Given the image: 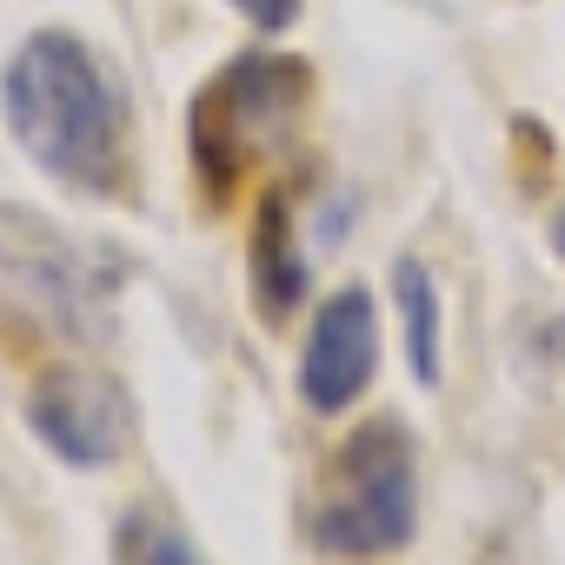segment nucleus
<instances>
[{"label": "nucleus", "instance_id": "11", "mask_svg": "<svg viewBox=\"0 0 565 565\" xmlns=\"http://www.w3.org/2000/svg\"><path fill=\"white\" fill-rule=\"evenodd\" d=\"M558 347H565V320H558Z\"/></svg>", "mask_w": 565, "mask_h": 565}, {"label": "nucleus", "instance_id": "4", "mask_svg": "<svg viewBox=\"0 0 565 565\" xmlns=\"http://www.w3.org/2000/svg\"><path fill=\"white\" fill-rule=\"evenodd\" d=\"M28 426L74 472H100L134 446V406L100 366H47L28 386Z\"/></svg>", "mask_w": 565, "mask_h": 565}, {"label": "nucleus", "instance_id": "3", "mask_svg": "<svg viewBox=\"0 0 565 565\" xmlns=\"http://www.w3.org/2000/svg\"><path fill=\"white\" fill-rule=\"evenodd\" d=\"M307 94H313L307 61L266 54V47L226 61V67L193 94L186 147H193V173L206 180L213 200H226L233 180L246 173V160H253L266 140H279V134L294 127V114L307 107Z\"/></svg>", "mask_w": 565, "mask_h": 565}, {"label": "nucleus", "instance_id": "1", "mask_svg": "<svg viewBox=\"0 0 565 565\" xmlns=\"http://www.w3.org/2000/svg\"><path fill=\"white\" fill-rule=\"evenodd\" d=\"M0 114L21 153L81 193L120 186V94L87 41L47 28L0 74Z\"/></svg>", "mask_w": 565, "mask_h": 565}, {"label": "nucleus", "instance_id": "9", "mask_svg": "<svg viewBox=\"0 0 565 565\" xmlns=\"http://www.w3.org/2000/svg\"><path fill=\"white\" fill-rule=\"evenodd\" d=\"M226 8H233L239 21H253L259 34H287V28L300 21V0H226Z\"/></svg>", "mask_w": 565, "mask_h": 565}, {"label": "nucleus", "instance_id": "10", "mask_svg": "<svg viewBox=\"0 0 565 565\" xmlns=\"http://www.w3.org/2000/svg\"><path fill=\"white\" fill-rule=\"evenodd\" d=\"M545 239H552V253H558V259H565V206H558V213H552V226H545Z\"/></svg>", "mask_w": 565, "mask_h": 565}, {"label": "nucleus", "instance_id": "6", "mask_svg": "<svg viewBox=\"0 0 565 565\" xmlns=\"http://www.w3.org/2000/svg\"><path fill=\"white\" fill-rule=\"evenodd\" d=\"M253 294H259V313L266 320H287L307 287H313V266L307 253L294 246V200L287 193H266L259 213H253Z\"/></svg>", "mask_w": 565, "mask_h": 565}, {"label": "nucleus", "instance_id": "7", "mask_svg": "<svg viewBox=\"0 0 565 565\" xmlns=\"http://www.w3.org/2000/svg\"><path fill=\"white\" fill-rule=\"evenodd\" d=\"M393 300H399L406 366H413V380L433 393V386L446 380V347H439V287H433L426 259H413V253H399V259H393Z\"/></svg>", "mask_w": 565, "mask_h": 565}, {"label": "nucleus", "instance_id": "5", "mask_svg": "<svg viewBox=\"0 0 565 565\" xmlns=\"http://www.w3.org/2000/svg\"><path fill=\"white\" fill-rule=\"evenodd\" d=\"M373 373H380V313H373V294L366 287H340L313 313V333H307V353H300V399L320 419H340L347 406H360V393L373 386Z\"/></svg>", "mask_w": 565, "mask_h": 565}, {"label": "nucleus", "instance_id": "2", "mask_svg": "<svg viewBox=\"0 0 565 565\" xmlns=\"http://www.w3.org/2000/svg\"><path fill=\"white\" fill-rule=\"evenodd\" d=\"M419 532V452L399 419H366L327 466L313 539L340 558H380Z\"/></svg>", "mask_w": 565, "mask_h": 565}, {"label": "nucleus", "instance_id": "8", "mask_svg": "<svg viewBox=\"0 0 565 565\" xmlns=\"http://www.w3.org/2000/svg\"><path fill=\"white\" fill-rule=\"evenodd\" d=\"M114 565H206V558L193 552V539H186L173 519L134 505V512H120V525H114Z\"/></svg>", "mask_w": 565, "mask_h": 565}]
</instances>
